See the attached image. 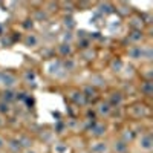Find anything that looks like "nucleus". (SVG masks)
Wrapping results in <instances>:
<instances>
[{
	"instance_id": "f257e3e1",
	"label": "nucleus",
	"mask_w": 153,
	"mask_h": 153,
	"mask_svg": "<svg viewBox=\"0 0 153 153\" xmlns=\"http://www.w3.org/2000/svg\"><path fill=\"white\" fill-rule=\"evenodd\" d=\"M126 115L132 121H141L149 117V106L144 101H133L126 107Z\"/></svg>"
},
{
	"instance_id": "f03ea898",
	"label": "nucleus",
	"mask_w": 153,
	"mask_h": 153,
	"mask_svg": "<svg viewBox=\"0 0 153 153\" xmlns=\"http://www.w3.org/2000/svg\"><path fill=\"white\" fill-rule=\"evenodd\" d=\"M107 132H109L107 121L95 120V121L87 123V126H86V133L91 139H103V138H106Z\"/></svg>"
},
{
	"instance_id": "7ed1b4c3",
	"label": "nucleus",
	"mask_w": 153,
	"mask_h": 153,
	"mask_svg": "<svg viewBox=\"0 0 153 153\" xmlns=\"http://www.w3.org/2000/svg\"><path fill=\"white\" fill-rule=\"evenodd\" d=\"M133 143L141 153H152L153 152V135L150 130H141L136 135Z\"/></svg>"
},
{
	"instance_id": "20e7f679",
	"label": "nucleus",
	"mask_w": 153,
	"mask_h": 153,
	"mask_svg": "<svg viewBox=\"0 0 153 153\" xmlns=\"http://www.w3.org/2000/svg\"><path fill=\"white\" fill-rule=\"evenodd\" d=\"M20 84L19 75H16L11 71H0V91L5 89H17Z\"/></svg>"
},
{
	"instance_id": "39448f33",
	"label": "nucleus",
	"mask_w": 153,
	"mask_h": 153,
	"mask_svg": "<svg viewBox=\"0 0 153 153\" xmlns=\"http://www.w3.org/2000/svg\"><path fill=\"white\" fill-rule=\"evenodd\" d=\"M94 112H95V117H97V120L107 121V120L112 117V113H113L115 110L112 109V106L107 103V101L103 98V100H98L97 103H95Z\"/></svg>"
},
{
	"instance_id": "423d86ee",
	"label": "nucleus",
	"mask_w": 153,
	"mask_h": 153,
	"mask_svg": "<svg viewBox=\"0 0 153 153\" xmlns=\"http://www.w3.org/2000/svg\"><path fill=\"white\" fill-rule=\"evenodd\" d=\"M87 153H110V143L109 139H91L86 147Z\"/></svg>"
},
{
	"instance_id": "0eeeda50",
	"label": "nucleus",
	"mask_w": 153,
	"mask_h": 153,
	"mask_svg": "<svg viewBox=\"0 0 153 153\" xmlns=\"http://www.w3.org/2000/svg\"><path fill=\"white\" fill-rule=\"evenodd\" d=\"M106 101L112 106L113 110L115 109H121L124 106V103H126V95H124V92L118 91V89H110Z\"/></svg>"
},
{
	"instance_id": "6e6552de",
	"label": "nucleus",
	"mask_w": 153,
	"mask_h": 153,
	"mask_svg": "<svg viewBox=\"0 0 153 153\" xmlns=\"http://www.w3.org/2000/svg\"><path fill=\"white\" fill-rule=\"evenodd\" d=\"M109 143H110V153H130V144L123 141L118 136H115Z\"/></svg>"
},
{
	"instance_id": "1a4fd4ad",
	"label": "nucleus",
	"mask_w": 153,
	"mask_h": 153,
	"mask_svg": "<svg viewBox=\"0 0 153 153\" xmlns=\"http://www.w3.org/2000/svg\"><path fill=\"white\" fill-rule=\"evenodd\" d=\"M127 25H129L130 31H144V28H146L144 17L138 16V14H130L129 20H127Z\"/></svg>"
},
{
	"instance_id": "9d476101",
	"label": "nucleus",
	"mask_w": 153,
	"mask_h": 153,
	"mask_svg": "<svg viewBox=\"0 0 153 153\" xmlns=\"http://www.w3.org/2000/svg\"><path fill=\"white\" fill-rule=\"evenodd\" d=\"M129 46H136V45H143L146 42V34L144 31H129L126 37Z\"/></svg>"
},
{
	"instance_id": "9b49d317",
	"label": "nucleus",
	"mask_w": 153,
	"mask_h": 153,
	"mask_svg": "<svg viewBox=\"0 0 153 153\" xmlns=\"http://www.w3.org/2000/svg\"><path fill=\"white\" fill-rule=\"evenodd\" d=\"M143 51H144V43L136 45V46H129V49H127V57L132 61H143Z\"/></svg>"
},
{
	"instance_id": "f8f14e48",
	"label": "nucleus",
	"mask_w": 153,
	"mask_h": 153,
	"mask_svg": "<svg viewBox=\"0 0 153 153\" xmlns=\"http://www.w3.org/2000/svg\"><path fill=\"white\" fill-rule=\"evenodd\" d=\"M23 45L26 48H29V49H35V48L40 46V37H38L35 32L29 31V32L25 34V37H23Z\"/></svg>"
},
{
	"instance_id": "ddd939ff",
	"label": "nucleus",
	"mask_w": 153,
	"mask_h": 153,
	"mask_svg": "<svg viewBox=\"0 0 153 153\" xmlns=\"http://www.w3.org/2000/svg\"><path fill=\"white\" fill-rule=\"evenodd\" d=\"M139 132H135L132 127H129V126H124L123 129H121V132L117 135L118 138H121L123 141H126V143H129V144H132L133 141H135V138H136V135H138Z\"/></svg>"
},
{
	"instance_id": "4468645a",
	"label": "nucleus",
	"mask_w": 153,
	"mask_h": 153,
	"mask_svg": "<svg viewBox=\"0 0 153 153\" xmlns=\"http://www.w3.org/2000/svg\"><path fill=\"white\" fill-rule=\"evenodd\" d=\"M51 152L52 153H71V144L65 139H57L51 144Z\"/></svg>"
},
{
	"instance_id": "2eb2a0df",
	"label": "nucleus",
	"mask_w": 153,
	"mask_h": 153,
	"mask_svg": "<svg viewBox=\"0 0 153 153\" xmlns=\"http://www.w3.org/2000/svg\"><path fill=\"white\" fill-rule=\"evenodd\" d=\"M19 78H20V81L25 83V84H28V86L32 84V86H34V84L37 83V72H35L34 69H25Z\"/></svg>"
},
{
	"instance_id": "dca6fc26",
	"label": "nucleus",
	"mask_w": 153,
	"mask_h": 153,
	"mask_svg": "<svg viewBox=\"0 0 153 153\" xmlns=\"http://www.w3.org/2000/svg\"><path fill=\"white\" fill-rule=\"evenodd\" d=\"M57 54H58V57L65 58V60L66 58H71L72 54H74V48H72L71 43H60L57 46Z\"/></svg>"
},
{
	"instance_id": "f3484780",
	"label": "nucleus",
	"mask_w": 153,
	"mask_h": 153,
	"mask_svg": "<svg viewBox=\"0 0 153 153\" xmlns=\"http://www.w3.org/2000/svg\"><path fill=\"white\" fill-rule=\"evenodd\" d=\"M5 152H9V153H22L23 152V147L19 141V138L14 136V138H8V143H6V150Z\"/></svg>"
},
{
	"instance_id": "a211bd4d",
	"label": "nucleus",
	"mask_w": 153,
	"mask_h": 153,
	"mask_svg": "<svg viewBox=\"0 0 153 153\" xmlns=\"http://www.w3.org/2000/svg\"><path fill=\"white\" fill-rule=\"evenodd\" d=\"M16 98H17V89H5V91H0V100L11 104V106L16 101Z\"/></svg>"
},
{
	"instance_id": "6ab92c4d",
	"label": "nucleus",
	"mask_w": 153,
	"mask_h": 153,
	"mask_svg": "<svg viewBox=\"0 0 153 153\" xmlns=\"http://www.w3.org/2000/svg\"><path fill=\"white\" fill-rule=\"evenodd\" d=\"M139 92L144 98H150L153 95V83L152 80H141L139 83Z\"/></svg>"
},
{
	"instance_id": "aec40b11",
	"label": "nucleus",
	"mask_w": 153,
	"mask_h": 153,
	"mask_svg": "<svg viewBox=\"0 0 153 153\" xmlns=\"http://www.w3.org/2000/svg\"><path fill=\"white\" fill-rule=\"evenodd\" d=\"M81 91V94H83V97L86 98V101H89V100H94L95 97H97V94H98V89H95L94 86H91V84H87V86H84L83 89H80Z\"/></svg>"
},
{
	"instance_id": "412c9836",
	"label": "nucleus",
	"mask_w": 153,
	"mask_h": 153,
	"mask_svg": "<svg viewBox=\"0 0 153 153\" xmlns=\"http://www.w3.org/2000/svg\"><path fill=\"white\" fill-rule=\"evenodd\" d=\"M124 66H126V63H124L121 58H113V60L110 61V65H109L110 71L115 72V74H121L123 69H124Z\"/></svg>"
},
{
	"instance_id": "4be33fe9",
	"label": "nucleus",
	"mask_w": 153,
	"mask_h": 153,
	"mask_svg": "<svg viewBox=\"0 0 153 153\" xmlns=\"http://www.w3.org/2000/svg\"><path fill=\"white\" fill-rule=\"evenodd\" d=\"M11 112H12V106L0 100V115H2V117H6V118H8V115H9Z\"/></svg>"
},
{
	"instance_id": "5701e85b",
	"label": "nucleus",
	"mask_w": 153,
	"mask_h": 153,
	"mask_svg": "<svg viewBox=\"0 0 153 153\" xmlns=\"http://www.w3.org/2000/svg\"><path fill=\"white\" fill-rule=\"evenodd\" d=\"M6 143H8V138L0 132V153L6 150Z\"/></svg>"
},
{
	"instance_id": "b1692460",
	"label": "nucleus",
	"mask_w": 153,
	"mask_h": 153,
	"mask_svg": "<svg viewBox=\"0 0 153 153\" xmlns=\"http://www.w3.org/2000/svg\"><path fill=\"white\" fill-rule=\"evenodd\" d=\"M6 123H8L6 117H2V115H0V132H2V129L6 127Z\"/></svg>"
},
{
	"instance_id": "393cba45",
	"label": "nucleus",
	"mask_w": 153,
	"mask_h": 153,
	"mask_svg": "<svg viewBox=\"0 0 153 153\" xmlns=\"http://www.w3.org/2000/svg\"><path fill=\"white\" fill-rule=\"evenodd\" d=\"M22 153H37V150L35 149H25Z\"/></svg>"
}]
</instances>
